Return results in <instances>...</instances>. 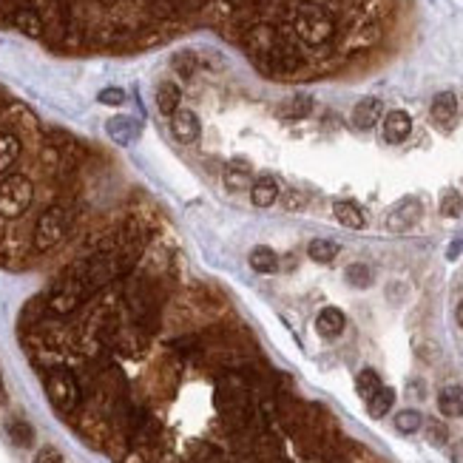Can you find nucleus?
I'll use <instances>...</instances> for the list:
<instances>
[{"instance_id":"obj_20","label":"nucleus","mask_w":463,"mask_h":463,"mask_svg":"<svg viewBox=\"0 0 463 463\" xmlns=\"http://www.w3.org/2000/svg\"><path fill=\"white\" fill-rule=\"evenodd\" d=\"M344 279H347L350 287H355V290H367V287H372V282H375V270H372L367 262H353V265H347Z\"/></svg>"},{"instance_id":"obj_17","label":"nucleus","mask_w":463,"mask_h":463,"mask_svg":"<svg viewBox=\"0 0 463 463\" xmlns=\"http://www.w3.org/2000/svg\"><path fill=\"white\" fill-rule=\"evenodd\" d=\"M438 409L446 418H460L463 415V387H457V384L443 387L438 392Z\"/></svg>"},{"instance_id":"obj_34","label":"nucleus","mask_w":463,"mask_h":463,"mask_svg":"<svg viewBox=\"0 0 463 463\" xmlns=\"http://www.w3.org/2000/svg\"><path fill=\"white\" fill-rule=\"evenodd\" d=\"M460 253H463V234L452 239V245L446 248V259H449V262H455V259H457Z\"/></svg>"},{"instance_id":"obj_1","label":"nucleus","mask_w":463,"mask_h":463,"mask_svg":"<svg viewBox=\"0 0 463 463\" xmlns=\"http://www.w3.org/2000/svg\"><path fill=\"white\" fill-rule=\"evenodd\" d=\"M43 384H46V395H49V401L55 404L57 412L72 415L74 409H80L83 384L66 364H49L43 370Z\"/></svg>"},{"instance_id":"obj_22","label":"nucleus","mask_w":463,"mask_h":463,"mask_svg":"<svg viewBox=\"0 0 463 463\" xmlns=\"http://www.w3.org/2000/svg\"><path fill=\"white\" fill-rule=\"evenodd\" d=\"M248 182H251V165L242 162V159H234L227 165V171H224V185L230 190H242Z\"/></svg>"},{"instance_id":"obj_13","label":"nucleus","mask_w":463,"mask_h":463,"mask_svg":"<svg viewBox=\"0 0 463 463\" xmlns=\"http://www.w3.org/2000/svg\"><path fill=\"white\" fill-rule=\"evenodd\" d=\"M333 216L338 219V224H344V227H350V230H361V227H367V216H364V210H361L355 202H350V199H338V202H333Z\"/></svg>"},{"instance_id":"obj_27","label":"nucleus","mask_w":463,"mask_h":463,"mask_svg":"<svg viewBox=\"0 0 463 463\" xmlns=\"http://www.w3.org/2000/svg\"><path fill=\"white\" fill-rule=\"evenodd\" d=\"M421 426H423V415H421L418 409H401V412L395 415V429L404 432V435H412V432H418Z\"/></svg>"},{"instance_id":"obj_23","label":"nucleus","mask_w":463,"mask_h":463,"mask_svg":"<svg viewBox=\"0 0 463 463\" xmlns=\"http://www.w3.org/2000/svg\"><path fill=\"white\" fill-rule=\"evenodd\" d=\"M338 242H333V239H313L310 245H307V256L313 259V262H319V265H327V262H333L336 256H338Z\"/></svg>"},{"instance_id":"obj_4","label":"nucleus","mask_w":463,"mask_h":463,"mask_svg":"<svg viewBox=\"0 0 463 463\" xmlns=\"http://www.w3.org/2000/svg\"><path fill=\"white\" fill-rule=\"evenodd\" d=\"M72 222H74V216H72V210H69L66 205H52V207H46V210L40 213L38 224H35V236H32L35 248H38L40 253L57 248V245L66 239Z\"/></svg>"},{"instance_id":"obj_11","label":"nucleus","mask_w":463,"mask_h":463,"mask_svg":"<svg viewBox=\"0 0 463 463\" xmlns=\"http://www.w3.org/2000/svg\"><path fill=\"white\" fill-rule=\"evenodd\" d=\"M381 114H384V103L378 97H364L353 108V125L361 128V131H370L381 120Z\"/></svg>"},{"instance_id":"obj_24","label":"nucleus","mask_w":463,"mask_h":463,"mask_svg":"<svg viewBox=\"0 0 463 463\" xmlns=\"http://www.w3.org/2000/svg\"><path fill=\"white\" fill-rule=\"evenodd\" d=\"M6 432H9L12 443L21 446V449H26V446L35 443V429H32V423L23 421V418H12V421L6 423Z\"/></svg>"},{"instance_id":"obj_30","label":"nucleus","mask_w":463,"mask_h":463,"mask_svg":"<svg viewBox=\"0 0 463 463\" xmlns=\"http://www.w3.org/2000/svg\"><path fill=\"white\" fill-rule=\"evenodd\" d=\"M173 69L188 80V77L193 74V69H196V57H193L190 52H179V55L173 57Z\"/></svg>"},{"instance_id":"obj_38","label":"nucleus","mask_w":463,"mask_h":463,"mask_svg":"<svg viewBox=\"0 0 463 463\" xmlns=\"http://www.w3.org/2000/svg\"><path fill=\"white\" fill-rule=\"evenodd\" d=\"M455 319H457V324H460V330H463V302L457 304V310H455Z\"/></svg>"},{"instance_id":"obj_36","label":"nucleus","mask_w":463,"mask_h":463,"mask_svg":"<svg viewBox=\"0 0 463 463\" xmlns=\"http://www.w3.org/2000/svg\"><path fill=\"white\" fill-rule=\"evenodd\" d=\"M449 457H452V463H463V440H455Z\"/></svg>"},{"instance_id":"obj_10","label":"nucleus","mask_w":463,"mask_h":463,"mask_svg":"<svg viewBox=\"0 0 463 463\" xmlns=\"http://www.w3.org/2000/svg\"><path fill=\"white\" fill-rule=\"evenodd\" d=\"M429 114H432V120H435L440 128H452V122L457 120V97H455V91H440V94H435Z\"/></svg>"},{"instance_id":"obj_18","label":"nucleus","mask_w":463,"mask_h":463,"mask_svg":"<svg viewBox=\"0 0 463 463\" xmlns=\"http://www.w3.org/2000/svg\"><path fill=\"white\" fill-rule=\"evenodd\" d=\"M310 111H313V100L307 94H296V97L279 103V108H276V114L282 120H304V117H310Z\"/></svg>"},{"instance_id":"obj_9","label":"nucleus","mask_w":463,"mask_h":463,"mask_svg":"<svg viewBox=\"0 0 463 463\" xmlns=\"http://www.w3.org/2000/svg\"><path fill=\"white\" fill-rule=\"evenodd\" d=\"M245 46L253 52V55H265V57H273V52L279 49V38L270 26H253L248 35H245Z\"/></svg>"},{"instance_id":"obj_8","label":"nucleus","mask_w":463,"mask_h":463,"mask_svg":"<svg viewBox=\"0 0 463 463\" xmlns=\"http://www.w3.org/2000/svg\"><path fill=\"white\" fill-rule=\"evenodd\" d=\"M105 131H108V137L117 142V145H134L137 139H139V134H142V128H139V122L134 120V117H125V114H117V117H111L108 122H105Z\"/></svg>"},{"instance_id":"obj_21","label":"nucleus","mask_w":463,"mask_h":463,"mask_svg":"<svg viewBox=\"0 0 463 463\" xmlns=\"http://www.w3.org/2000/svg\"><path fill=\"white\" fill-rule=\"evenodd\" d=\"M21 151H23V145L15 134H0V173H6L18 162Z\"/></svg>"},{"instance_id":"obj_37","label":"nucleus","mask_w":463,"mask_h":463,"mask_svg":"<svg viewBox=\"0 0 463 463\" xmlns=\"http://www.w3.org/2000/svg\"><path fill=\"white\" fill-rule=\"evenodd\" d=\"M9 401V392H6V384H4V375H0V406H6Z\"/></svg>"},{"instance_id":"obj_7","label":"nucleus","mask_w":463,"mask_h":463,"mask_svg":"<svg viewBox=\"0 0 463 463\" xmlns=\"http://www.w3.org/2000/svg\"><path fill=\"white\" fill-rule=\"evenodd\" d=\"M384 142H389V145H401V142H406L409 139V134H412V117L406 114V111H401V108H395V111H389L387 117H384Z\"/></svg>"},{"instance_id":"obj_14","label":"nucleus","mask_w":463,"mask_h":463,"mask_svg":"<svg viewBox=\"0 0 463 463\" xmlns=\"http://www.w3.org/2000/svg\"><path fill=\"white\" fill-rule=\"evenodd\" d=\"M179 103H182V88L173 80H162L156 86V108H159V114L173 117L179 111Z\"/></svg>"},{"instance_id":"obj_33","label":"nucleus","mask_w":463,"mask_h":463,"mask_svg":"<svg viewBox=\"0 0 463 463\" xmlns=\"http://www.w3.org/2000/svg\"><path fill=\"white\" fill-rule=\"evenodd\" d=\"M35 463H63V455H60V449H55V446H43V449H38Z\"/></svg>"},{"instance_id":"obj_3","label":"nucleus","mask_w":463,"mask_h":463,"mask_svg":"<svg viewBox=\"0 0 463 463\" xmlns=\"http://www.w3.org/2000/svg\"><path fill=\"white\" fill-rule=\"evenodd\" d=\"M35 202V185L26 173H6L0 179V219H21Z\"/></svg>"},{"instance_id":"obj_12","label":"nucleus","mask_w":463,"mask_h":463,"mask_svg":"<svg viewBox=\"0 0 463 463\" xmlns=\"http://www.w3.org/2000/svg\"><path fill=\"white\" fill-rule=\"evenodd\" d=\"M9 23H12L18 32H23L26 38H40V35H43V18H40L38 9H32V6L12 9Z\"/></svg>"},{"instance_id":"obj_15","label":"nucleus","mask_w":463,"mask_h":463,"mask_svg":"<svg viewBox=\"0 0 463 463\" xmlns=\"http://www.w3.org/2000/svg\"><path fill=\"white\" fill-rule=\"evenodd\" d=\"M279 182L273 176H259L253 185H251V202L256 207H270L279 202Z\"/></svg>"},{"instance_id":"obj_29","label":"nucleus","mask_w":463,"mask_h":463,"mask_svg":"<svg viewBox=\"0 0 463 463\" xmlns=\"http://www.w3.org/2000/svg\"><path fill=\"white\" fill-rule=\"evenodd\" d=\"M423 435L432 446H446V440H449V429L440 421H423Z\"/></svg>"},{"instance_id":"obj_25","label":"nucleus","mask_w":463,"mask_h":463,"mask_svg":"<svg viewBox=\"0 0 463 463\" xmlns=\"http://www.w3.org/2000/svg\"><path fill=\"white\" fill-rule=\"evenodd\" d=\"M392 404H395V389H392V387H381V389L367 401V409H370L372 418H384V415L392 409Z\"/></svg>"},{"instance_id":"obj_26","label":"nucleus","mask_w":463,"mask_h":463,"mask_svg":"<svg viewBox=\"0 0 463 463\" xmlns=\"http://www.w3.org/2000/svg\"><path fill=\"white\" fill-rule=\"evenodd\" d=\"M381 387H384V384H381V378H378L375 370H361L358 378H355V389H358V395H361L364 401H370Z\"/></svg>"},{"instance_id":"obj_19","label":"nucleus","mask_w":463,"mask_h":463,"mask_svg":"<svg viewBox=\"0 0 463 463\" xmlns=\"http://www.w3.org/2000/svg\"><path fill=\"white\" fill-rule=\"evenodd\" d=\"M248 265H251L256 273L270 276V273H276V270H279V265H282V262H279V256H276V251H273V248L259 245V248H253V251H251Z\"/></svg>"},{"instance_id":"obj_35","label":"nucleus","mask_w":463,"mask_h":463,"mask_svg":"<svg viewBox=\"0 0 463 463\" xmlns=\"http://www.w3.org/2000/svg\"><path fill=\"white\" fill-rule=\"evenodd\" d=\"M122 463H151V457L145 455V449H131V452L122 457Z\"/></svg>"},{"instance_id":"obj_32","label":"nucleus","mask_w":463,"mask_h":463,"mask_svg":"<svg viewBox=\"0 0 463 463\" xmlns=\"http://www.w3.org/2000/svg\"><path fill=\"white\" fill-rule=\"evenodd\" d=\"M282 205H285V210H304V207H307V196H304L302 190L290 188V190L282 196Z\"/></svg>"},{"instance_id":"obj_5","label":"nucleus","mask_w":463,"mask_h":463,"mask_svg":"<svg viewBox=\"0 0 463 463\" xmlns=\"http://www.w3.org/2000/svg\"><path fill=\"white\" fill-rule=\"evenodd\" d=\"M421 219H423V202L418 196H406V199H401L398 205L389 207L384 224H387L389 234H406V230L415 227Z\"/></svg>"},{"instance_id":"obj_16","label":"nucleus","mask_w":463,"mask_h":463,"mask_svg":"<svg viewBox=\"0 0 463 463\" xmlns=\"http://www.w3.org/2000/svg\"><path fill=\"white\" fill-rule=\"evenodd\" d=\"M344 327H347V319H344V313H341L338 307H324V310L316 316V330H319V336H324V338L341 336Z\"/></svg>"},{"instance_id":"obj_2","label":"nucleus","mask_w":463,"mask_h":463,"mask_svg":"<svg viewBox=\"0 0 463 463\" xmlns=\"http://www.w3.org/2000/svg\"><path fill=\"white\" fill-rule=\"evenodd\" d=\"M293 32L307 46H324L336 35V23L327 9L316 4H304L293 12Z\"/></svg>"},{"instance_id":"obj_28","label":"nucleus","mask_w":463,"mask_h":463,"mask_svg":"<svg viewBox=\"0 0 463 463\" xmlns=\"http://www.w3.org/2000/svg\"><path fill=\"white\" fill-rule=\"evenodd\" d=\"M440 213L446 219H457L463 213V196L457 190H452V188L443 190V196H440Z\"/></svg>"},{"instance_id":"obj_6","label":"nucleus","mask_w":463,"mask_h":463,"mask_svg":"<svg viewBox=\"0 0 463 463\" xmlns=\"http://www.w3.org/2000/svg\"><path fill=\"white\" fill-rule=\"evenodd\" d=\"M171 134H173L176 142H182V145H193V142L199 139V134H202V122H199L196 111H190V108H179V111L171 117Z\"/></svg>"},{"instance_id":"obj_31","label":"nucleus","mask_w":463,"mask_h":463,"mask_svg":"<svg viewBox=\"0 0 463 463\" xmlns=\"http://www.w3.org/2000/svg\"><path fill=\"white\" fill-rule=\"evenodd\" d=\"M97 100H100L103 105H122V103L128 100V94H125L122 88H117V86H108V88H103V91L97 94Z\"/></svg>"}]
</instances>
